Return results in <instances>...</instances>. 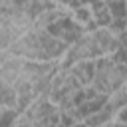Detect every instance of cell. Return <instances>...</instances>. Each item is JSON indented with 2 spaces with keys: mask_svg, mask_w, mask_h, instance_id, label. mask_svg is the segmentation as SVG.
Wrapping results in <instances>:
<instances>
[{
  "mask_svg": "<svg viewBox=\"0 0 127 127\" xmlns=\"http://www.w3.org/2000/svg\"><path fill=\"white\" fill-rule=\"evenodd\" d=\"M125 81H127V67H123L119 62H115L113 58H99V60H95L91 87L99 95L107 97L111 91L123 87Z\"/></svg>",
  "mask_w": 127,
  "mask_h": 127,
  "instance_id": "obj_3",
  "label": "cell"
},
{
  "mask_svg": "<svg viewBox=\"0 0 127 127\" xmlns=\"http://www.w3.org/2000/svg\"><path fill=\"white\" fill-rule=\"evenodd\" d=\"M22 36L20 30H16L4 16H0V50H10L14 42H18Z\"/></svg>",
  "mask_w": 127,
  "mask_h": 127,
  "instance_id": "obj_6",
  "label": "cell"
},
{
  "mask_svg": "<svg viewBox=\"0 0 127 127\" xmlns=\"http://www.w3.org/2000/svg\"><path fill=\"white\" fill-rule=\"evenodd\" d=\"M107 111H111V113H119L121 109H125L127 107V91H125V87H119V89H115V91H111L107 97H105V105H103Z\"/></svg>",
  "mask_w": 127,
  "mask_h": 127,
  "instance_id": "obj_8",
  "label": "cell"
},
{
  "mask_svg": "<svg viewBox=\"0 0 127 127\" xmlns=\"http://www.w3.org/2000/svg\"><path fill=\"white\" fill-rule=\"evenodd\" d=\"M81 89H83V85L77 81V77L67 67H62L52 77V85H50V95L48 97L60 111L67 113V111L77 107V103L81 99Z\"/></svg>",
  "mask_w": 127,
  "mask_h": 127,
  "instance_id": "obj_2",
  "label": "cell"
},
{
  "mask_svg": "<svg viewBox=\"0 0 127 127\" xmlns=\"http://www.w3.org/2000/svg\"><path fill=\"white\" fill-rule=\"evenodd\" d=\"M123 87H125V91H127V81H125V85H123Z\"/></svg>",
  "mask_w": 127,
  "mask_h": 127,
  "instance_id": "obj_14",
  "label": "cell"
},
{
  "mask_svg": "<svg viewBox=\"0 0 127 127\" xmlns=\"http://www.w3.org/2000/svg\"><path fill=\"white\" fill-rule=\"evenodd\" d=\"M113 119H115V113H111V111H107L105 107H101L99 111H95V113H91L89 117H85L81 123H83L85 127H105V125H109Z\"/></svg>",
  "mask_w": 127,
  "mask_h": 127,
  "instance_id": "obj_9",
  "label": "cell"
},
{
  "mask_svg": "<svg viewBox=\"0 0 127 127\" xmlns=\"http://www.w3.org/2000/svg\"><path fill=\"white\" fill-rule=\"evenodd\" d=\"M93 67H95V62H79V64L69 65L67 69L77 77V81L83 87H87L91 85V79H93Z\"/></svg>",
  "mask_w": 127,
  "mask_h": 127,
  "instance_id": "obj_7",
  "label": "cell"
},
{
  "mask_svg": "<svg viewBox=\"0 0 127 127\" xmlns=\"http://www.w3.org/2000/svg\"><path fill=\"white\" fill-rule=\"evenodd\" d=\"M10 58H12L10 50H0V67H2V65H4L8 60H10Z\"/></svg>",
  "mask_w": 127,
  "mask_h": 127,
  "instance_id": "obj_12",
  "label": "cell"
},
{
  "mask_svg": "<svg viewBox=\"0 0 127 127\" xmlns=\"http://www.w3.org/2000/svg\"><path fill=\"white\" fill-rule=\"evenodd\" d=\"M99 58H101V56H99V52H97V48H95L91 30H87V32L81 34V38H79L77 42H73V44L67 48L64 60H62V67H69V65L79 64V62H95V60H99Z\"/></svg>",
  "mask_w": 127,
  "mask_h": 127,
  "instance_id": "obj_4",
  "label": "cell"
},
{
  "mask_svg": "<svg viewBox=\"0 0 127 127\" xmlns=\"http://www.w3.org/2000/svg\"><path fill=\"white\" fill-rule=\"evenodd\" d=\"M69 127H85L83 123H73V125H69Z\"/></svg>",
  "mask_w": 127,
  "mask_h": 127,
  "instance_id": "obj_13",
  "label": "cell"
},
{
  "mask_svg": "<svg viewBox=\"0 0 127 127\" xmlns=\"http://www.w3.org/2000/svg\"><path fill=\"white\" fill-rule=\"evenodd\" d=\"M20 113L12 107H6V105H0V127H10L12 121L18 117Z\"/></svg>",
  "mask_w": 127,
  "mask_h": 127,
  "instance_id": "obj_11",
  "label": "cell"
},
{
  "mask_svg": "<svg viewBox=\"0 0 127 127\" xmlns=\"http://www.w3.org/2000/svg\"><path fill=\"white\" fill-rule=\"evenodd\" d=\"M0 105H6V107H12L16 109V93L0 79ZM18 111V109H16Z\"/></svg>",
  "mask_w": 127,
  "mask_h": 127,
  "instance_id": "obj_10",
  "label": "cell"
},
{
  "mask_svg": "<svg viewBox=\"0 0 127 127\" xmlns=\"http://www.w3.org/2000/svg\"><path fill=\"white\" fill-rule=\"evenodd\" d=\"M67 52V46L52 36L48 30L32 28L20 36L18 42L10 46V54L14 58H22L28 62H62Z\"/></svg>",
  "mask_w": 127,
  "mask_h": 127,
  "instance_id": "obj_1",
  "label": "cell"
},
{
  "mask_svg": "<svg viewBox=\"0 0 127 127\" xmlns=\"http://www.w3.org/2000/svg\"><path fill=\"white\" fill-rule=\"evenodd\" d=\"M91 36L101 58H109L121 48V36L115 34L111 28H93Z\"/></svg>",
  "mask_w": 127,
  "mask_h": 127,
  "instance_id": "obj_5",
  "label": "cell"
}]
</instances>
